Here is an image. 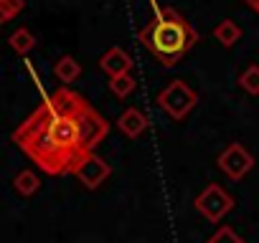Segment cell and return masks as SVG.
<instances>
[{
  "label": "cell",
  "instance_id": "obj_1",
  "mask_svg": "<svg viewBox=\"0 0 259 243\" xmlns=\"http://www.w3.org/2000/svg\"><path fill=\"white\" fill-rule=\"evenodd\" d=\"M84 104L87 99L81 94L61 86L13 132V142L46 175H71V167L84 155L76 125Z\"/></svg>",
  "mask_w": 259,
  "mask_h": 243
},
{
  "label": "cell",
  "instance_id": "obj_2",
  "mask_svg": "<svg viewBox=\"0 0 259 243\" xmlns=\"http://www.w3.org/2000/svg\"><path fill=\"white\" fill-rule=\"evenodd\" d=\"M150 8L153 21L138 33V38L158 58L160 66L173 69L198 43V33L176 8H160L158 0H150Z\"/></svg>",
  "mask_w": 259,
  "mask_h": 243
},
{
  "label": "cell",
  "instance_id": "obj_3",
  "mask_svg": "<svg viewBox=\"0 0 259 243\" xmlns=\"http://www.w3.org/2000/svg\"><path fill=\"white\" fill-rule=\"evenodd\" d=\"M198 104V94L181 79L170 81L160 94H158V106L173 119V122H183Z\"/></svg>",
  "mask_w": 259,
  "mask_h": 243
},
{
  "label": "cell",
  "instance_id": "obj_4",
  "mask_svg": "<svg viewBox=\"0 0 259 243\" xmlns=\"http://www.w3.org/2000/svg\"><path fill=\"white\" fill-rule=\"evenodd\" d=\"M193 208L208 220V223H213V225H219L231 210H234V198L221 188V185H216V183H211V185H206L198 195H196V200H193Z\"/></svg>",
  "mask_w": 259,
  "mask_h": 243
},
{
  "label": "cell",
  "instance_id": "obj_5",
  "mask_svg": "<svg viewBox=\"0 0 259 243\" xmlns=\"http://www.w3.org/2000/svg\"><path fill=\"white\" fill-rule=\"evenodd\" d=\"M76 125H79V137H81V150L94 152L99 147V142H104V137L109 135V122L87 101L79 114H76Z\"/></svg>",
  "mask_w": 259,
  "mask_h": 243
},
{
  "label": "cell",
  "instance_id": "obj_6",
  "mask_svg": "<svg viewBox=\"0 0 259 243\" xmlns=\"http://www.w3.org/2000/svg\"><path fill=\"white\" fill-rule=\"evenodd\" d=\"M254 165H256L254 155H251L241 142L226 145V147L219 152V157H216V167H219L229 180H234V183H239L241 177H246V175L254 170Z\"/></svg>",
  "mask_w": 259,
  "mask_h": 243
},
{
  "label": "cell",
  "instance_id": "obj_7",
  "mask_svg": "<svg viewBox=\"0 0 259 243\" xmlns=\"http://www.w3.org/2000/svg\"><path fill=\"white\" fill-rule=\"evenodd\" d=\"M71 175L87 188V190H97L99 185H104L112 175V165L107 160H102L97 152H87L76 160V165L71 167Z\"/></svg>",
  "mask_w": 259,
  "mask_h": 243
},
{
  "label": "cell",
  "instance_id": "obj_8",
  "mask_svg": "<svg viewBox=\"0 0 259 243\" xmlns=\"http://www.w3.org/2000/svg\"><path fill=\"white\" fill-rule=\"evenodd\" d=\"M148 127H150V119H148V114H145L143 109H138V106H127V109L119 114V119H117V130H119L127 140H138L140 135L148 132Z\"/></svg>",
  "mask_w": 259,
  "mask_h": 243
},
{
  "label": "cell",
  "instance_id": "obj_9",
  "mask_svg": "<svg viewBox=\"0 0 259 243\" xmlns=\"http://www.w3.org/2000/svg\"><path fill=\"white\" fill-rule=\"evenodd\" d=\"M133 56H130L124 48H119V46H112V48H107L104 51V56L99 58V69L109 76V79H114V76H122V74H130L133 71Z\"/></svg>",
  "mask_w": 259,
  "mask_h": 243
},
{
  "label": "cell",
  "instance_id": "obj_10",
  "mask_svg": "<svg viewBox=\"0 0 259 243\" xmlns=\"http://www.w3.org/2000/svg\"><path fill=\"white\" fill-rule=\"evenodd\" d=\"M54 76L64 84V86H69V84H74L79 76H81V64L74 58V56H61L56 64H54Z\"/></svg>",
  "mask_w": 259,
  "mask_h": 243
},
{
  "label": "cell",
  "instance_id": "obj_11",
  "mask_svg": "<svg viewBox=\"0 0 259 243\" xmlns=\"http://www.w3.org/2000/svg\"><path fill=\"white\" fill-rule=\"evenodd\" d=\"M213 38L224 46V48H231L241 41V26L234 21V18H224L216 28H213Z\"/></svg>",
  "mask_w": 259,
  "mask_h": 243
},
{
  "label": "cell",
  "instance_id": "obj_12",
  "mask_svg": "<svg viewBox=\"0 0 259 243\" xmlns=\"http://www.w3.org/2000/svg\"><path fill=\"white\" fill-rule=\"evenodd\" d=\"M13 188H16L18 195L31 198V195H36V193L41 190V177H38L33 170H21V172L13 177Z\"/></svg>",
  "mask_w": 259,
  "mask_h": 243
},
{
  "label": "cell",
  "instance_id": "obj_13",
  "mask_svg": "<svg viewBox=\"0 0 259 243\" xmlns=\"http://www.w3.org/2000/svg\"><path fill=\"white\" fill-rule=\"evenodd\" d=\"M8 43H11V48H13L18 56H28V53L36 48V36H33L28 28H16V31L11 33Z\"/></svg>",
  "mask_w": 259,
  "mask_h": 243
},
{
  "label": "cell",
  "instance_id": "obj_14",
  "mask_svg": "<svg viewBox=\"0 0 259 243\" xmlns=\"http://www.w3.org/2000/svg\"><path fill=\"white\" fill-rule=\"evenodd\" d=\"M239 86H241L249 96H259V64H249V66L239 74Z\"/></svg>",
  "mask_w": 259,
  "mask_h": 243
},
{
  "label": "cell",
  "instance_id": "obj_15",
  "mask_svg": "<svg viewBox=\"0 0 259 243\" xmlns=\"http://www.w3.org/2000/svg\"><path fill=\"white\" fill-rule=\"evenodd\" d=\"M135 89H138V81H135L133 74H122V76L109 79V91H112L114 96H119V99H127Z\"/></svg>",
  "mask_w": 259,
  "mask_h": 243
},
{
  "label": "cell",
  "instance_id": "obj_16",
  "mask_svg": "<svg viewBox=\"0 0 259 243\" xmlns=\"http://www.w3.org/2000/svg\"><path fill=\"white\" fill-rule=\"evenodd\" d=\"M206 243H246V240H244L231 225H219L216 233L206 238Z\"/></svg>",
  "mask_w": 259,
  "mask_h": 243
},
{
  "label": "cell",
  "instance_id": "obj_17",
  "mask_svg": "<svg viewBox=\"0 0 259 243\" xmlns=\"http://www.w3.org/2000/svg\"><path fill=\"white\" fill-rule=\"evenodd\" d=\"M26 8V0H0V26L13 21Z\"/></svg>",
  "mask_w": 259,
  "mask_h": 243
},
{
  "label": "cell",
  "instance_id": "obj_18",
  "mask_svg": "<svg viewBox=\"0 0 259 243\" xmlns=\"http://www.w3.org/2000/svg\"><path fill=\"white\" fill-rule=\"evenodd\" d=\"M246 6H249V8H251V11L259 16V0H246Z\"/></svg>",
  "mask_w": 259,
  "mask_h": 243
}]
</instances>
